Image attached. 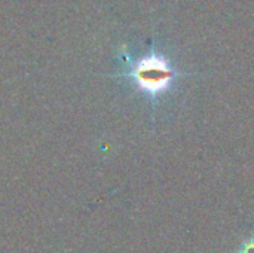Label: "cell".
<instances>
[{
    "label": "cell",
    "mask_w": 254,
    "mask_h": 253,
    "mask_svg": "<svg viewBox=\"0 0 254 253\" xmlns=\"http://www.w3.org/2000/svg\"><path fill=\"white\" fill-rule=\"evenodd\" d=\"M140 88L150 94H158L168 88L174 78V72L167 60L158 55L140 60L132 72Z\"/></svg>",
    "instance_id": "cell-1"
},
{
    "label": "cell",
    "mask_w": 254,
    "mask_h": 253,
    "mask_svg": "<svg viewBox=\"0 0 254 253\" xmlns=\"http://www.w3.org/2000/svg\"><path fill=\"white\" fill-rule=\"evenodd\" d=\"M240 253H254V237H250L241 245Z\"/></svg>",
    "instance_id": "cell-2"
}]
</instances>
